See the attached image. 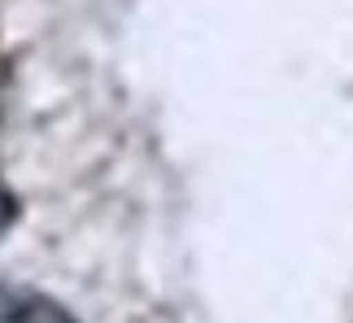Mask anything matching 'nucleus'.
I'll return each mask as SVG.
<instances>
[{
  "instance_id": "nucleus-1",
  "label": "nucleus",
  "mask_w": 353,
  "mask_h": 323,
  "mask_svg": "<svg viewBox=\"0 0 353 323\" xmlns=\"http://www.w3.org/2000/svg\"><path fill=\"white\" fill-rule=\"evenodd\" d=\"M18 323H74V319L65 315L61 306H52V302H22Z\"/></svg>"
},
{
  "instance_id": "nucleus-2",
  "label": "nucleus",
  "mask_w": 353,
  "mask_h": 323,
  "mask_svg": "<svg viewBox=\"0 0 353 323\" xmlns=\"http://www.w3.org/2000/svg\"><path fill=\"white\" fill-rule=\"evenodd\" d=\"M13 214H18V206H13V197L5 193V184H0V232L13 223Z\"/></svg>"
}]
</instances>
